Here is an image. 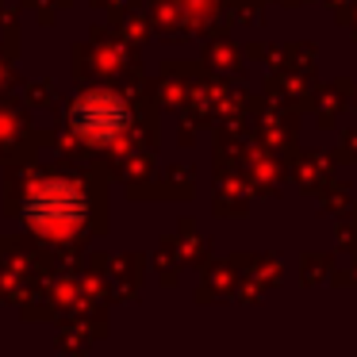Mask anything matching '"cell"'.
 <instances>
[{
	"label": "cell",
	"instance_id": "obj_2",
	"mask_svg": "<svg viewBox=\"0 0 357 357\" xmlns=\"http://www.w3.org/2000/svg\"><path fill=\"white\" fill-rule=\"evenodd\" d=\"M70 127L89 146H112L131 127V108H127L123 96L108 93V89H96V93H85L70 108Z\"/></svg>",
	"mask_w": 357,
	"mask_h": 357
},
{
	"label": "cell",
	"instance_id": "obj_1",
	"mask_svg": "<svg viewBox=\"0 0 357 357\" xmlns=\"http://www.w3.org/2000/svg\"><path fill=\"white\" fill-rule=\"evenodd\" d=\"M24 219L39 231H73L81 227L85 219V196L73 181H62V177H47L27 192V204H24Z\"/></svg>",
	"mask_w": 357,
	"mask_h": 357
}]
</instances>
